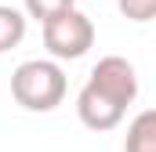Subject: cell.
<instances>
[{"mask_svg": "<svg viewBox=\"0 0 156 152\" xmlns=\"http://www.w3.org/2000/svg\"><path fill=\"white\" fill-rule=\"evenodd\" d=\"M11 98L29 112H51L66 98V73L55 58H29L11 73Z\"/></svg>", "mask_w": 156, "mask_h": 152, "instance_id": "6da1fadb", "label": "cell"}, {"mask_svg": "<svg viewBox=\"0 0 156 152\" xmlns=\"http://www.w3.org/2000/svg\"><path fill=\"white\" fill-rule=\"evenodd\" d=\"M40 26H44V47L55 62H76L94 47V22L76 7H66Z\"/></svg>", "mask_w": 156, "mask_h": 152, "instance_id": "7a4b0ae2", "label": "cell"}, {"mask_svg": "<svg viewBox=\"0 0 156 152\" xmlns=\"http://www.w3.org/2000/svg\"><path fill=\"white\" fill-rule=\"evenodd\" d=\"M87 83H91L94 91H102L105 98H113L116 105H123V109L134 105V98H138V73H134V65H131L127 58H120V54L98 58V65L91 69Z\"/></svg>", "mask_w": 156, "mask_h": 152, "instance_id": "3957f363", "label": "cell"}, {"mask_svg": "<svg viewBox=\"0 0 156 152\" xmlns=\"http://www.w3.org/2000/svg\"><path fill=\"white\" fill-rule=\"evenodd\" d=\"M123 105H116L113 98H105L102 91H94L91 83H83L76 94V116L83 127H91V130H113L120 127V119H123Z\"/></svg>", "mask_w": 156, "mask_h": 152, "instance_id": "277c9868", "label": "cell"}, {"mask_svg": "<svg viewBox=\"0 0 156 152\" xmlns=\"http://www.w3.org/2000/svg\"><path fill=\"white\" fill-rule=\"evenodd\" d=\"M123 152H156V109H142L131 119Z\"/></svg>", "mask_w": 156, "mask_h": 152, "instance_id": "5b68a950", "label": "cell"}, {"mask_svg": "<svg viewBox=\"0 0 156 152\" xmlns=\"http://www.w3.org/2000/svg\"><path fill=\"white\" fill-rule=\"evenodd\" d=\"M22 40H26V11L0 4V54L18 47Z\"/></svg>", "mask_w": 156, "mask_h": 152, "instance_id": "8992f818", "label": "cell"}, {"mask_svg": "<svg viewBox=\"0 0 156 152\" xmlns=\"http://www.w3.org/2000/svg\"><path fill=\"white\" fill-rule=\"evenodd\" d=\"M66 7H76V0H26V18L47 22V18H55L58 11H66Z\"/></svg>", "mask_w": 156, "mask_h": 152, "instance_id": "52a82bcc", "label": "cell"}, {"mask_svg": "<svg viewBox=\"0 0 156 152\" xmlns=\"http://www.w3.org/2000/svg\"><path fill=\"white\" fill-rule=\"evenodd\" d=\"M116 7L127 22H149L156 15V0H116Z\"/></svg>", "mask_w": 156, "mask_h": 152, "instance_id": "ba28073f", "label": "cell"}]
</instances>
